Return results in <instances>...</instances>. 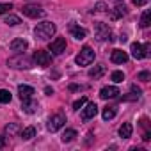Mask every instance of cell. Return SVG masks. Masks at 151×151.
<instances>
[{
  "instance_id": "obj_29",
  "label": "cell",
  "mask_w": 151,
  "mask_h": 151,
  "mask_svg": "<svg viewBox=\"0 0 151 151\" xmlns=\"http://www.w3.org/2000/svg\"><path fill=\"white\" fill-rule=\"evenodd\" d=\"M86 103H87V98H86V96H82L80 100H77V101L73 103V109H75V110H80V109H82Z\"/></svg>"
},
{
  "instance_id": "obj_6",
  "label": "cell",
  "mask_w": 151,
  "mask_h": 151,
  "mask_svg": "<svg viewBox=\"0 0 151 151\" xmlns=\"http://www.w3.org/2000/svg\"><path fill=\"white\" fill-rule=\"evenodd\" d=\"M64 124H66V116H64V114H55V116H52V117L48 119L46 128H48V132L55 133V132H59Z\"/></svg>"
},
{
  "instance_id": "obj_17",
  "label": "cell",
  "mask_w": 151,
  "mask_h": 151,
  "mask_svg": "<svg viewBox=\"0 0 151 151\" xmlns=\"http://www.w3.org/2000/svg\"><path fill=\"white\" fill-rule=\"evenodd\" d=\"M116 114H117V107H114V105H109V107H105V109H103V112H101V117H103L105 121H110V119H114V117H116Z\"/></svg>"
},
{
  "instance_id": "obj_30",
  "label": "cell",
  "mask_w": 151,
  "mask_h": 151,
  "mask_svg": "<svg viewBox=\"0 0 151 151\" xmlns=\"http://www.w3.org/2000/svg\"><path fill=\"white\" fill-rule=\"evenodd\" d=\"M13 9V4H0V14H6Z\"/></svg>"
},
{
  "instance_id": "obj_12",
  "label": "cell",
  "mask_w": 151,
  "mask_h": 151,
  "mask_svg": "<svg viewBox=\"0 0 151 151\" xmlns=\"http://www.w3.org/2000/svg\"><path fill=\"white\" fill-rule=\"evenodd\" d=\"M37 109H39V105H37L36 100H32V98L22 100V110H23V112H27V114H34V112H37Z\"/></svg>"
},
{
  "instance_id": "obj_3",
  "label": "cell",
  "mask_w": 151,
  "mask_h": 151,
  "mask_svg": "<svg viewBox=\"0 0 151 151\" xmlns=\"http://www.w3.org/2000/svg\"><path fill=\"white\" fill-rule=\"evenodd\" d=\"M94 57H96L94 50H93L91 46H84V48L78 52V55L75 57V62H77L78 66H89L91 62H94Z\"/></svg>"
},
{
  "instance_id": "obj_11",
  "label": "cell",
  "mask_w": 151,
  "mask_h": 151,
  "mask_svg": "<svg viewBox=\"0 0 151 151\" xmlns=\"http://www.w3.org/2000/svg\"><path fill=\"white\" fill-rule=\"evenodd\" d=\"M96 114H98L96 103H87V105L82 109V119H84V121H89V119L96 117Z\"/></svg>"
},
{
  "instance_id": "obj_37",
  "label": "cell",
  "mask_w": 151,
  "mask_h": 151,
  "mask_svg": "<svg viewBox=\"0 0 151 151\" xmlns=\"http://www.w3.org/2000/svg\"><path fill=\"white\" fill-rule=\"evenodd\" d=\"M142 139H144V140H149V139H151V133H149V132H146V133H144V137H142Z\"/></svg>"
},
{
  "instance_id": "obj_5",
  "label": "cell",
  "mask_w": 151,
  "mask_h": 151,
  "mask_svg": "<svg viewBox=\"0 0 151 151\" xmlns=\"http://www.w3.org/2000/svg\"><path fill=\"white\" fill-rule=\"evenodd\" d=\"M149 50H151V45H149V43H146V45L132 43V48H130L132 57H133V59H137V60H140V59L147 57V55H149Z\"/></svg>"
},
{
  "instance_id": "obj_24",
  "label": "cell",
  "mask_w": 151,
  "mask_h": 151,
  "mask_svg": "<svg viewBox=\"0 0 151 151\" xmlns=\"http://www.w3.org/2000/svg\"><path fill=\"white\" fill-rule=\"evenodd\" d=\"M75 137H77V130L68 128V130L62 133V142H71V140H75Z\"/></svg>"
},
{
  "instance_id": "obj_14",
  "label": "cell",
  "mask_w": 151,
  "mask_h": 151,
  "mask_svg": "<svg viewBox=\"0 0 151 151\" xmlns=\"http://www.w3.org/2000/svg\"><path fill=\"white\" fill-rule=\"evenodd\" d=\"M9 48H11L13 52H16V53H23V52L29 48V43H27L25 39H13L11 45H9Z\"/></svg>"
},
{
  "instance_id": "obj_23",
  "label": "cell",
  "mask_w": 151,
  "mask_h": 151,
  "mask_svg": "<svg viewBox=\"0 0 151 151\" xmlns=\"http://www.w3.org/2000/svg\"><path fill=\"white\" fill-rule=\"evenodd\" d=\"M22 139L23 140H30L32 137H36V128L34 126H29V128H25V130H22Z\"/></svg>"
},
{
  "instance_id": "obj_35",
  "label": "cell",
  "mask_w": 151,
  "mask_h": 151,
  "mask_svg": "<svg viewBox=\"0 0 151 151\" xmlns=\"http://www.w3.org/2000/svg\"><path fill=\"white\" fill-rule=\"evenodd\" d=\"M4 146H6V137L0 135V147H4Z\"/></svg>"
},
{
  "instance_id": "obj_7",
  "label": "cell",
  "mask_w": 151,
  "mask_h": 151,
  "mask_svg": "<svg viewBox=\"0 0 151 151\" xmlns=\"http://www.w3.org/2000/svg\"><path fill=\"white\" fill-rule=\"evenodd\" d=\"M32 60H34L37 66H41V68H48V66L52 64V55H50L46 50H37V52L34 53Z\"/></svg>"
},
{
  "instance_id": "obj_31",
  "label": "cell",
  "mask_w": 151,
  "mask_h": 151,
  "mask_svg": "<svg viewBox=\"0 0 151 151\" xmlns=\"http://www.w3.org/2000/svg\"><path fill=\"white\" fill-rule=\"evenodd\" d=\"M139 80H142V82H147L149 78H151V75L147 73V71H142V73H139V77H137Z\"/></svg>"
},
{
  "instance_id": "obj_36",
  "label": "cell",
  "mask_w": 151,
  "mask_h": 151,
  "mask_svg": "<svg viewBox=\"0 0 151 151\" xmlns=\"http://www.w3.org/2000/svg\"><path fill=\"white\" fill-rule=\"evenodd\" d=\"M45 93H46L48 96H52V94H53V89H52V87H45Z\"/></svg>"
},
{
  "instance_id": "obj_26",
  "label": "cell",
  "mask_w": 151,
  "mask_h": 151,
  "mask_svg": "<svg viewBox=\"0 0 151 151\" xmlns=\"http://www.w3.org/2000/svg\"><path fill=\"white\" fill-rule=\"evenodd\" d=\"M18 132H20V124L18 123H9L6 126V133H9V135H16Z\"/></svg>"
},
{
  "instance_id": "obj_22",
  "label": "cell",
  "mask_w": 151,
  "mask_h": 151,
  "mask_svg": "<svg viewBox=\"0 0 151 151\" xmlns=\"http://www.w3.org/2000/svg\"><path fill=\"white\" fill-rule=\"evenodd\" d=\"M149 23H151V11L146 9V11L142 13V16H140V27H142V29H147Z\"/></svg>"
},
{
  "instance_id": "obj_19",
  "label": "cell",
  "mask_w": 151,
  "mask_h": 151,
  "mask_svg": "<svg viewBox=\"0 0 151 151\" xmlns=\"http://www.w3.org/2000/svg\"><path fill=\"white\" fill-rule=\"evenodd\" d=\"M132 132H133L132 123H123L121 128H119V135H121L123 139H130V137H132Z\"/></svg>"
},
{
  "instance_id": "obj_25",
  "label": "cell",
  "mask_w": 151,
  "mask_h": 151,
  "mask_svg": "<svg viewBox=\"0 0 151 151\" xmlns=\"http://www.w3.org/2000/svg\"><path fill=\"white\" fill-rule=\"evenodd\" d=\"M13 96L7 89H0V103H11Z\"/></svg>"
},
{
  "instance_id": "obj_10",
  "label": "cell",
  "mask_w": 151,
  "mask_h": 151,
  "mask_svg": "<svg viewBox=\"0 0 151 151\" xmlns=\"http://www.w3.org/2000/svg\"><path fill=\"white\" fill-rule=\"evenodd\" d=\"M117 94H121V93H119V89L116 86H107V87H103L100 91L101 100H112V98H117Z\"/></svg>"
},
{
  "instance_id": "obj_28",
  "label": "cell",
  "mask_w": 151,
  "mask_h": 151,
  "mask_svg": "<svg viewBox=\"0 0 151 151\" xmlns=\"http://www.w3.org/2000/svg\"><path fill=\"white\" fill-rule=\"evenodd\" d=\"M112 80H114L116 84H121V82L124 80V73H123V71H114V73H112Z\"/></svg>"
},
{
  "instance_id": "obj_2",
  "label": "cell",
  "mask_w": 151,
  "mask_h": 151,
  "mask_svg": "<svg viewBox=\"0 0 151 151\" xmlns=\"http://www.w3.org/2000/svg\"><path fill=\"white\" fill-rule=\"evenodd\" d=\"M7 66L16 68V69H29V68H32V59L27 57L25 52L23 53H16V57L7 59Z\"/></svg>"
},
{
  "instance_id": "obj_21",
  "label": "cell",
  "mask_w": 151,
  "mask_h": 151,
  "mask_svg": "<svg viewBox=\"0 0 151 151\" xmlns=\"http://www.w3.org/2000/svg\"><path fill=\"white\" fill-rule=\"evenodd\" d=\"M126 14V7L124 6H117V7H114V11L110 13V18L112 20H119L121 16H124Z\"/></svg>"
},
{
  "instance_id": "obj_8",
  "label": "cell",
  "mask_w": 151,
  "mask_h": 151,
  "mask_svg": "<svg viewBox=\"0 0 151 151\" xmlns=\"http://www.w3.org/2000/svg\"><path fill=\"white\" fill-rule=\"evenodd\" d=\"M22 13L29 18H43L45 16V11L39 7V6H34V4H27L22 7Z\"/></svg>"
},
{
  "instance_id": "obj_32",
  "label": "cell",
  "mask_w": 151,
  "mask_h": 151,
  "mask_svg": "<svg viewBox=\"0 0 151 151\" xmlns=\"http://www.w3.org/2000/svg\"><path fill=\"white\" fill-rule=\"evenodd\" d=\"M84 89H87L86 86H69V91H84Z\"/></svg>"
},
{
  "instance_id": "obj_4",
  "label": "cell",
  "mask_w": 151,
  "mask_h": 151,
  "mask_svg": "<svg viewBox=\"0 0 151 151\" xmlns=\"http://www.w3.org/2000/svg\"><path fill=\"white\" fill-rule=\"evenodd\" d=\"M94 32H96V39L101 41V43L114 39V37H112V30H110L109 25L103 23V22H96V23H94Z\"/></svg>"
},
{
  "instance_id": "obj_15",
  "label": "cell",
  "mask_w": 151,
  "mask_h": 151,
  "mask_svg": "<svg viewBox=\"0 0 151 151\" xmlns=\"http://www.w3.org/2000/svg\"><path fill=\"white\" fill-rule=\"evenodd\" d=\"M110 60L114 64H124V62H128V53L123 50H114L110 55Z\"/></svg>"
},
{
  "instance_id": "obj_1",
  "label": "cell",
  "mask_w": 151,
  "mask_h": 151,
  "mask_svg": "<svg viewBox=\"0 0 151 151\" xmlns=\"http://www.w3.org/2000/svg\"><path fill=\"white\" fill-rule=\"evenodd\" d=\"M55 32H57V27H55V23H52V22H41V23H37V27L34 29L36 37L41 39V41L50 39Z\"/></svg>"
},
{
  "instance_id": "obj_9",
  "label": "cell",
  "mask_w": 151,
  "mask_h": 151,
  "mask_svg": "<svg viewBox=\"0 0 151 151\" xmlns=\"http://www.w3.org/2000/svg\"><path fill=\"white\" fill-rule=\"evenodd\" d=\"M50 52H52L53 55L64 53V52H66V39H64V37H57L55 41H52V43H50Z\"/></svg>"
},
{
  "instance_id": "obj_34",
  "label": "cell",
  "mask_w": 151,
  "mask_h": 151,
  "mask_svg": "<svg viewBox=\"0 0 151 151\" xmlns=\"http://www.w3.org/2000/svg\"><path fill=\"white\" fill-rule=\"evenodd\" d=\"M133 4H135L137 7H140V6H146V4H147V0H133Z\"/></svg>"
},
{
  "instance_id": "obj_18",
  "label": "cell",
  "mask_w": 151,
  "mask_h": 151,
  "mask_svg": "<svg viewBox=\"0 0 151 151\" xmlns=\"http://www.w3.org/2000/svg\"><path fill=\"white\" fill-rule=\"evenodd\" d=\"M139 98H140V89H139L137 86H132V93L126 94V96H123L121 100H123V101H137Z\"/></svg>"
},
{
  "instance_id": "obj_16",
  "label": "cell",
  "mask_w": 151,
  "mask_h": 151,
  "mask_svg": "<svg viewBox=\"0 0 151 151\" xmlns=\"http://www.w3.org/2000/svg\"><path fill=\"white\" fill-rule=\"evenodd\" d=\"M32 94H36L34 87H30V86H25V84L18 86V96H20V100H27V98H32Z\"/></svg>"
},
{
  "instance_id": "obj_20",
  "label": "cell",
  "mask_w": 151,
  "mask_h": 151,
  "mask_svg": "<svg viewBox=\"0 0 151 151\" xmlns=\"http://www.w3.org/2000/svg\"><path fill=\"white\" fill-rule=\"evenodd\" d=\"M103 73H105V66H103V64H96L94 68L89 69V77H91V78H100Z\"/></svg>"
},
{
  "instance_id": "obj_27",
  "label": "cell",
  "mask_w": 151,
  "mask_h": 151,
  "mask_svg": "<svg viewBox=\"0 0 151 151\" xmlns=\"http://www.w3.org/2000/svg\"><path fill=\"white\" fill-rule=\"evenodd\" d=\"M4 23H7V25L14 27V25H20V23H22V20H20L16 14H9V16L6 18V22H4Z\"/></svg>"
},
{
  "instance_id": "obj_33",
  "label": "cell",
  "mask_w": 151,
  "mask_h": 151,
  "mask_svg": "<svg viewBox=\"0 0 151 151\" xmlns=\"http://www.w3.org/2000/svg\"><path fill=\"white\" fill-rule=\"evenodd\" d=\"M105 7H107V6H105L103 2H100V4H96V9H94V11H98V13H103V11H105Z\"/></svg>"
},
{
  "instance_id": "obj_13",
  "label": "cell",
  "mask_w": 151,
  "mask_h": 151,
  "mask_svg": "<svg viewBox=\"0 0 151 151\" xmlns=\"http://www.w3.org/2000/svg\"><path fill=\"white\" fill-rule=\"evenodd\" d=\"M69 32H71V36L75 37V39H86V36H87V30L86 29H82L80 25H77V23H69Z\"/></svg>"
}]
</instances>
